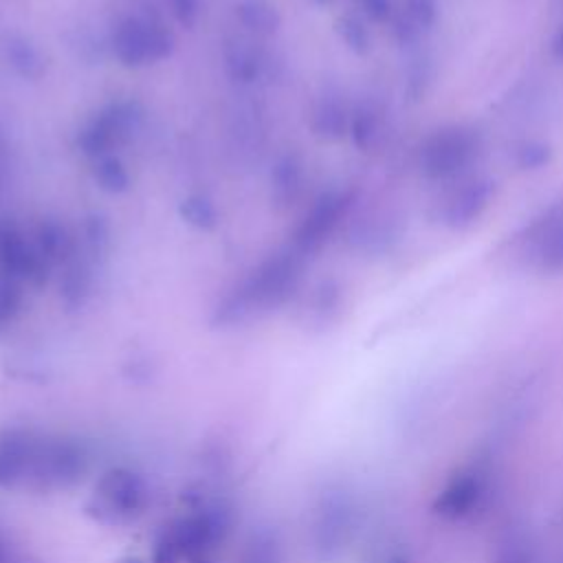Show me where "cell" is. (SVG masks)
Returning a JSON list of instances; mask_svg holds the SVG:
<instances>
[{
    "instance_id": "6da1fadb",
    "label": "cell",
    "mask_w": 563,
    "mask_h": 563,
    "mask_svg": "<svg viewBox=\"0 0 563 563\" xmlns=\"http://www.w3.org/2000/svg\"><path fill=\"white\" fill-rule=\"evenodd\" d=\"M303 260L306 257L295 249L271 255L246 282L218 301L209 323L213 328H233L284 306L301 282Z\"/></svg>"
},
{
    "instance_id": "7a4b0ae2",
    "label": "cell",
    "mask_w": 563,
    "mask_h": 563,
    "mask_svg": "<svg viewBox=\"0 0 563 563\" xmlns=\"http://www.w3.org/2000/svg\"><path fill=\"white\" fill-rule=\"evenodd\" d=\"M88 468L84 446L68 438L26 431L20 484L37 490H59L77 484Z\"/></svg>"
},
{
    "instance_id": "3957f363",
    "label": "cell",
    "mask_w": 563,
    "mask_h": 563,
    "mask_svg": "<svg viewBox=\"0 0 563 563\" xmlns=\"http://www.w3.org/2000/svg\"><path fill=\"white\" fill-rule=\"evenodd\" d=\"M143 108L139 101L121 99L108 103L99 110L92 121L79 132L77 145L90 158H101L110 154L112 147L132 139V134L141 128Z\"/></svg>"
},
{
    "instance_id": "277c9868",
    "label": "cell",
    "mask_w": 563,
    "mask_h": 563,
    "mask_svg": "<svg viewBox=\"0 0 563 563\" xmlns=\"http://www.w3.org/2000/svg\"><path fill=\"white\" fill-rule=\"evenodd\" d=\"M112 48L125 68H141L169 57L174 53V35L143 18H125L114 31Z\"/></svg>"
},
{
    "instance_id": "5b68a950",
    "label": "cell",
    "mask_w": 563,
    "mask_h": 563,
    "mask_svg": "<svg viewBox=\"0 0 563 563\" xmlns=\"http://www.w3.org/2000/svg\"><path fill=\"white\" fill-rule=\"evenodd\" d=\"M477 134L453 125L433 132L420 147V169L429 178H446L464 169L477 152Z\"/></svg>"
},
{
    "instance_id": "8992f818",
    "label": "cell",
    "mask_w": 563,
    "mask_h": 563,
    "mask_svg": "<svg viewBox=\"0 0 563 563\" xmlns=\"http://www.w3.org/2000/svg\"><path fill=\"white\" fill-rule=\"evenodd\" d=\"M354 202V191H325L312 205L292 238V249L303 257L317 253Z\"/></svg>"
},
{
    "instance_id": "52a82bcc",
    "label": "cell",
    "mask_w": 563,
    "mask_h": 563,
    "mask_svg": "<svg viewBox=\"0 0 563 563\" xmlns=\"http://www.w3.org/2000/svg\"><path fill=\"white\" fill-rule=\"evenodd\" d=\"M97 510L112 521L136 515L145 504V484L130 468L117 466L101 475L95 488Z\"/></svg>"
},
{
    "instance_id": "ba28073f",
    "label": "cell",
    "mask_w": 563,
    "mask_h": 563,
    "mask_svg": "<svg viewBox=\"0 0 563 563\" xmlns=\"http://www.w3.org/2000/svg\"><path fill=\"white\" fill-rule=\"evenodd\" d=\"M0 271L40 288L48 282L51 264L31 246L11 220L0 222Z\"/></svg>"
},
{
    "instance_id": "9c48e42d",
    "label": "cell",
    "mask_w": 563,
    "mask_h": 563,
    "mask_svg": "<svg viewBox=\"0 0 563 563\" xmlns=\"http://www.w3.org/2000/svg\"><path fill=\"white\" fill-rule=\"evenodd\" d=\"M222 530L213 515H196L174 523L156 548V563H176L180 556L202 552Z\"/></svg>"
},
{
    "instance_id": "30bf717a",
    "label": "cell",
    "mask_w": 563,
    "mask_h": 563,
    "mask_svg": "<svg viewBox=\"0 0 563 563\" xmlns=\"http://www.w3.org/2000/svg\"><path fill=\"white\" fill-rule=\"evenodd\" d=\"M528 244L534 251V262L543 273H563V207H552L530 224Z\"/></svg>"
},
{
    "instance_id": "8fae6325",
    "label": "cell",
    "mask_w": 563,
    "mask_h": 563,
    "mask_svg": "<svg viewBox=\"0 0 563 563\" xmlns=\"http://www.w3.org/2000/svg\"><path fill=\"white\" fill-rule=\"evenodd\" d=\"M495 191V183L488 178H477L464 185L444 209V224L449 229H466L471 227L490 205Z\"/></svg>"
},
{
    "instance_id": "7c38bea8",
    "label": "cell",
    "mask_w": 563,
    "mask_h": 563,
    "mask_svg": "<svg viewBox=\"0 0 563 563\" xmlns=\"http://www.w3.org/2000/svg\"><path fill=\"white\" fill-rule=\"evenodd\" d=\"M303 187V165L297 154L277 158L271 172V200L282 211L297 202Z\"/></svg>"
},
{
    "instance_id": "4fadbf2b",
    "label": "cell",
    "mask_w": 563,
    "mask_h": 563,
    "mask_svg": "<svg viewBox=\"0 0 563 563\" xmlns=\"http://www.w3.org/2000/svg\"><path fill=\"white\" fill-rule=\"evenodd\" d=\"M92 292V262L88 257H70L59 277V299L68 310L81 308Z\"/></svg>"
},
{
    "instance_id": "5bb4252c",
    "label": "cell",
    "mask_w": 563,
    "mask_h": 563,
    "mask_svg": "<svg viewBox=\"0 0 563 563\" xmlns=\"http://www.w3.org/2000/svg\"><path fill=\"white\" fill-rule=\"evenodd\" d=\"M35 249L51 266L66 264L75 255V242L68 233V229L53 218H46L37 224Z\"/></svg>"
},
{
    "instance_id": "9a60e30c",
    "label": "cell",
    "mask_w": 563,
    "mask_h": 563,
    "mask_svg": "<svg viewBox=\"0 0 563 563\" xmlns=\"http://www.w3.org/2000/svg\"><path fill=\"white\" fill-rule=\"evenodd\" d=\"M4 59L22 79L35 81L46 73V59L40 48L22 35H9L4 40Z\"/></svg>"
},
{
    "instance_id": "2e32d148",
    "label": "cell",
    "mask_w": 563,
    "mask_h": 563,
    "mask_svg": "<svg viewBox=\"0 0 563 563\" xmlns=\"http://www.w3.org/2000/svg\"><path fill=\"white\" fill-rule=\"evenodd\" d=\"M240 24L260 37H271L282 26V15L277 7L268 0H240L235 7Z\"/></svg>"
},
{
    "instance_id": "e0dca14e",
    "label": "cell",
    "mask_w": 563,
    "mask_h": 563,
    "mask_svg": "<svg viewBox=\"0 0 563 563\" xmlns=\"http://www.w3.org/2000/svg\"><path fill=\"white\" fill-rule=\"evenodd\" d=\"M312 132L323 141H339L350 130V114L336 99H321L310 117Z\"/></svg>"
},
{
    "instance_id": "ac0fdd59",
    "label": "cell",
    "mask_w": 563,
    "mask_h": 563,
    "mask_svg": "<svg viewBox=\"0 0 563 563\" xmlns=\"http://www.w3.org/2000/svg\"><path fill=\"white\" fill-rule=\"evenodd\" d=\"M224 66L233 81L238 84H251L260 77L262 59L260 55L246 44V42H229L224 51Z\"/></svg>"
},
{
    "instance_id": "d6986e66",
    "label": "cell",
    "mask_w": 563,
    "mask_h": 563,
    "mask_svg": "<svg viewBox=\"0 0 563 563\" xmlns=\"http://www.w3.org/2000/svg\"><path fill=\"white\" fill-rule=\"evenodd\" d=\"M345 508L341 501L332 499L321 506L319 519H317V548L321 552H330L341 543V534L345 532Z\"/></svg>"
},
{
    "instance_id": "ffe728a7",
    "label": "cell",
    "mask_w": 563,
    "mask_h": 563,
    "mask_svg": "<svg viewBox=\"0 0 563 563\" xmlns=\"http://www.w3.org/2000/svg\"><path fill=\"white\" fill-rule=\"evenodd\" d=\"M81 235H84V253H86L84 257H88L90 262L106 257L112 244V229L106 216L88 213L81 227Z\"/></svg>"
},
{
    "instance_id": "44dd1931",
    "label": "cell",
    "mask_w": 563,
    "mask_h": 563,
    "mask_svg": "<svg viewBox=\"0 0 563 563\" xmlns=\"http://www.w3.org/2000/svg\"><path fill=\"white\" fill-rule=\"evenodd\" d=\"M92 174H95V180H97L99 189L106 191V194H112V196L125 194L132 185L125 165L114 154H106V156L97 158Z\"/></svg>"
},
{
    "instance_id": "7402d4cb",
    "label": "cell",
    "mask_w": 563,
    "mask_h": 563,
    "mask_svg": "<svg viewBox=\"0 0 563 563\" xmlns=\"http://www.w3.org/2000/svg\"><path fill=\"white\" fill-rule=\"evenodd\" d=\"M178 216L198 231H211L218 227V209L202 194H191L183 198L178 205Z\"/></svg>"
},
{
    "instance_id": "603a6c76",
    "label": "cell",
    "mask_w": 563,
    "mask_h": 563,
    "mask_svg": "<svg viewBox=\"0 0 563 563\" xmlns=\"http://www.w3.org/2000/svg\"><path fill=\"white\" fill-rule=\"evenodd\" d=\"M240 563H282V548L273 532L257 530L249 537Z\"/></svg>"
},
{
    "instance_id": "cb8c5ba5",
    "label": "cell",
    "mask_w": 563,
    "mask_h": 563,
    "mask_svg": "<svg viewBox=\"0 0 563 563\" xmlns=\"http://www.w3.org/2000/svg\"><path fill=\"white\" fill-rule=\"evenodd\" d=\"M350 136L354 141V145L361 152H367L374 147L376 139H378V117L369 106H358L352 114H350Z\"/></svg>"
},
{
    "instance_id": "d4e9b609",
    "label": "cell",
    "mask_w": 563,
    "mask_h": 563,
    "mask_svg": "<svg viewBox=\"0 0 563 563\" xmlns=\"http://www.w3.org/2000/svg\"><path fill=\"white\" fill-rule=\"evenodd\" d=\"M334 29L339 33V37L343 40V44L356 53V55H367L372 48V40L369 33L365 29V24L356 18V15H341L334 22Z\"/></svg>"
},
{
    "instance_id": "484cf974",
    "label": "cell",
    "mask_w": 563,
    "mask_h": 563,
    "mask_svg": "<svg viewBox=\"0 0 563 563\" xmlns=\"http://www.w3.org/2000/svg\"><path fill=\"white\" fill-rule=\"evenodd\" d=\"M22 299V282L9 275H0V332L18 317Z\"/></svg>"
},
{
    "instance_id": "4316f807",
    "label": "cell",
    "mask_w": 563,
    "mask_h": 563,
    "mask_svg": "<svg viewBox=\"0 0 563 563\" xmlns=\"http://www.w3.org/2000/svg\"><path fill=\"white\" fill-rule=\"evenodd\" d=\"M552 150L541 141H523L515 147V163L519 169H541L548 165Z\"/></svg>"
},
{
    "instance_id": "83f0119b",
    "label": "cell",
    "mask_w": 563,
    "mask_h": 563,
    "mask_svg": "<svg viewBox=\"0 0 563 563\" xmlns=\"http://www.w3.org/2000/svg\"><path fill=\"white\" fill-rule=\"evenodd\" d=\"M418 31L429 29L438 18V4L435 0H405V13H402Z\"/></svg>"
},
{
    "instance_id": "f1b7e54d",
    "label": "cell",
    "mask_w": 563,
    "mask_h": 563,
    "mask_svg": "<svg viewBox=\"0 0 563 563\" xmlns=\"http://www.w3.org/2000/svg\"><path fill=\"white\" fill-rule=\"evenodd\" d=\"M339 299H341V292H339V286L332 282V279H325L319 284L317 292H314V314L317 319H328L336 306H339Z\"/></svg>"
},
{
    "instance_id": "f546056e",
    "label": "cell",
    "mask_w": 563,
    "mask_h": 563,
    "mask_svg": "<svg viewBox=\"0 0 563 563\" xmlns=\"http://www.w3.org/2000/svg\"><path fill=\"white\" fill-rule=\"evenodd\" d=\"M169 9L180 26L194 29L200 15V0H169Z\"/></svg>"
},
{
    "instance_id": "4dcf8cb0",
    "label": "cell",
    "mask_w": 563,
    "mask_h": 563,
    "mask_svg": "<svg viewBox=\"0 0 563 563\" xmlns=\"http://www.w3.org/2000/svg\"><path fill=\"white\" fill-rule=\"evenodd\" d=\"M361 7L374 22H387L391 18V0H361Z\"/></svg>"
},
{
    "instance_id": "1f68e13d",
    "label": "cell",
    "mask_w": 563,
    "mask_h": 563,
    "mask_svg": "<svg viewBox=\"0 0 563 563\" xmlns=\"http://www.w3.org/2000/svg\"><path fill=\"white\" fill-rule=\"evenodd\" d=\"M550 53H552V57H554V59L563 62V24H561V29L554 33V37H552Z\"/></svg>"
},
{
    "instance_id": "d6a6232c",
    "label": "cell",
    "mask_w": 563,
    "mask_h": 563,
    "mask_svg": "<svg viewBox=\"0 0 563 563\" xmlns=\"http://www.w3.org/2000/svg\"><path fill=\"white\" fill-rule=\"evenodd\" d=\"M4 156H7V141H4V134H2V130H0V167H2V163H4Z\"/></svg>"
},
{
    "instance_id": "836d02e7",
    "label": "cell",
    "mask_w": 563,
    "mask_h": 563,
    "mask_svg": "<svg viewBox=\"0 0 563 563\" xmlns=\"http://www.w3.org/2000/svg\"><path fill=\"white\" fill-rule=\"evenodd\" d=\"M314 4H319V7H328V4H332V0H312Z\"/></svg>"
},
{
    "instance_id": "e575fe53",
    "label": "cell",
    "mask_w": 563,
    "mask_h": 563,
    "mask_svg": "<svg viewBox=\"0 0 563 563\" xmlns=\"http://www.w3.org/2000/svg\"><path fill=\"white\" fill-rule=\"evenodd\" d=\"M4 556H7V552H4V543L0 541V563L4 561Z\"/></svg>"
}]
</instances>
